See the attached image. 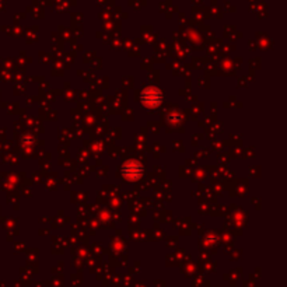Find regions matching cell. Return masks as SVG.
Segmentation results:
<instances>
[{
	"label": "cell",
	"instance_id": "obj_2",
	"mask_svg": "<svg viewBox=\"0 0 287 287\" xmlns=\"http://www.w3.org/2000/svg\"><path fill=\"white\" fill-rule=\"evenodd\" d=\"M122 174H124L126 179L136 181V179H139L140 175L143 174V165L140 163H137V161H129V163H126L124 165Z\"/></svg>",
	"mask_w": 287,
	"mask_h": 287
},
{
	"label": "cell",
	"instance_id": "obj_1",
	"mask_svg": "<svg viewBox=\"0 0 287 287\" xmlns=\"http://www.w3.org/2000/svg\"><path fill=\"white\" fill-rule=\"evenodd\" d=\"M142 101L144 105L154 108L157 105L161 104L163 101V94L157 88V87H147L143 92H142Z\"/></svg>",
	"mask_w": 287,
	"mask_h": 287
}]
</instances>
